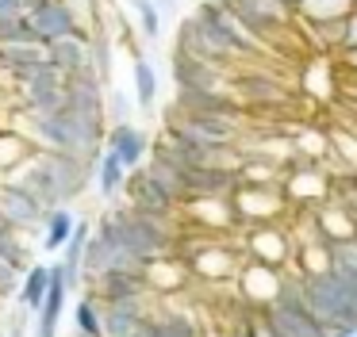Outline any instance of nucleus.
I'll list each match as a JSON object with an SVG mask.
<instances>
[{"label":"nucleus","mask_w":357,"mask_h":337,"mask_svg":"<svg viewBox=\"0 0 357 337\" xmlns=\"http://www.w3.org/2000/svg\"><path fill=\"white\" fill-rule=\"evenodd\" d=\"M261 318L280 337H326V326L307 311L300 291V276H284V288L269 306H261Z\"/></svg>","instance_id":"6"},{"label":"nucleus","mask_w":357,"mask_h":337,"mask_svg":"<svg viewBox=\"0 0 357 337\" xmlns=\"http://www.w3.org/2000/svg\"><path fill=\"white\" fill-rule=\"evenodd\" d=\"M242 23H246L250 35H257L265 46L277 50L280 42H296L300 38V19H296L292 8H284L280 0H223Z\"/></svg>","instance_id":"5"},{"label":"nucleus","mask_w":357,"mask_h":337,"mask_svg":"<svg viewBox=\"0 0 357 337\" xmlns=\"http://www.w3.org/2000/svg\"><path fill=\"white\" fill-rule=\"evenodd\" d=\"M16 180H24L47 207L73 203L93 180V161L73 157L62 150H31V157L16 168Z\"/></svg>","instance_id":"4"},{"label":"nucleus","mask_w":357,"mask_h":337,"mask_svg":"<svg viewBox=\"0 0 357 337\" xmlns=\"http://www.w3.org/2000/svg\"><path fill=\"white\" fill-rule=\"evenodd\" d=\"M96 230L112 237V242L123 249V257L131 265H146L154 257H165V253L177 249V237H181V226L177 219L169 214H150V211H139V207L123 203V207H112L96 219Z\"/></svg>","instance_id":"3"},{"label":"nucleus","mask_w":357,"mask_h":337,"mask_svg":"<svg viewBox=\"0 0 357 337\" xmlns=\"http://www.w3.org/2000/svg\"><path fill=\"white\" fill-rule=\"evenodd\" d=\"M234 283H238V295L246 306H269L273 299L280 295V288H284V272L273 265H261V260H250V265L238 268V276H234Z\"/></svg>","instance_id":"14"},{"label":"nucleus","mask_w":357,"mask_h":337,"mask_svg":"<svg viewBox=\"0 0 357 337\" xmlns=\"http://www.w3.org/2000/svg\"><path fill=\"white\" fill-rule=\"evenodd\" d=\"M104 150L116 153L119 165L131 173V168H139L142 161H146L150 153V134L142 127H135L131 119L127 123H108V130H104Z\"/></svg>","instance_id":"19"},{"label":"nucleus","mask_w":357,"mask_h":337,"mask_svg":"<svg viewBox=\"0 0 357 337\" xmlns=\"http://www.w3.org/2000/svg\"><path fill=\"white\" fill-rule=\"evenodd\" d=\"M0 230H16V226H12L8 219H4V211H0Z\"/></svg>","instance_id":"38"},{"label":"nucleus","mask_w":357,"mask_h":337,"mask_svg":"<svg viewBox=\"0 0 357 337\" xmlns=\"http://www.w3.org/2000/svg\"><path fill=\"white\" fill-rule=\"evenodd\" d=\"M89 58H93V69L108 81L112 77V35L96 23V27H89Z\"/></svg>","instance_id":"33"},{"label":"nucleus","mask_w":357,"mask_h":337,"mask_svg":"<svg viewBox=\"0 0 357 337\" xmlns=\"http://www.w3.org/2000/svg\"><path fill=\"white\" fill-rule=\"evenodd\" d=\"M142 168H146V173L154 176V180L162 184V188L169 191V196L188 199V188H185V168H177L169 157H162V153L150 150V153H146V161H142Z\"/></svg>","instance_id":"28"},{"label":"nucleus","mask_w":357,"mask_h":337,"mask_svg":"<svg viewBox=\"0 0 357 337\" xmlns=\"http://www.w3.org/2000/svg\"><path fill=\"white\" fill-rule=\"evenodd\" d=\"M89 4H96V0H89Z\"/></svg>","instance_id":"41"},{"label":"nucleus","mask_w":357,"mask_h":337,"mask_svg":"<svg viewBox=\"0 0 357 337\" xmlns=\"http://www.w3.org/2000/svg\"><path fill=\"white\" fill-rule=\"evenodd\" d=\"M154 4H158V8H173L177 0H154Z\"/></svg>","instance_id":"39"},{"label":"nucleus","mask_w":357,"mask_h":337,"mask_svg":"<svg viewBox=\"0 0 357 337\" xmlns=\"http://www.w3.org/2000/svg\"><path fill=\"white\" fill-rule=\"evenodd\" d=\"M238 184V165H196L185 168L188 196H231Z\"/></svg>","instance_id":"21"},{"label":"nucleus","mask_w":357,"mask_h":337,"mask_svg":"<svg viewBox=\"0 0 357 337\" xmlns=\"http://www.w3.org/2000/svg\"><path fill=\"white\" fill-rule=\"evenodd\" d=\"M280 4H284V8H292V12H296V15H300V8H303V0H280Z\"/></svg>","instance_id":"37"},{"label":"nucleus","mask_w":357,"mask_h":337,"mask_svg":"<svg viewBox=\"0 0 357 337\" xmlns=\"http://www.w3.org/2000/svg\"><path fill=\"white\" fill-rule=\"evenodd\" d=\"M93 176H96V184H100L104 199H116L119 191H123V184H127V168L119 165V157L108 153V150H100V157L93 161Z\"/></svg>","instance_id":"29"},{"label":"nucleus","mask_w":357,"mask_h":337,"mask_svg":"<svg viewBox=\"0 0 357 337\" xmlns=\"http://www.w3.org/2000/svg\"><path fill=\"white\" fill-rule=\"evenodd\" d=\"M62 88H66V73L47 61L39 73L20 81V104H24V111H35V115L54 111V107H62Z\"/></svg>","instance_id":"16"},{"label":"nucleus","mask_w":357,"mask_h":337,"mask_svg":"<svg viewBox=\"0 0 357 337\" xmlns=\"http://www.w3.org/2000/svg\"><path fill=\"white\" fill-rule=\"evenodd\" d=\"M104 92H108V81H104L96 69H81V73L66 77V88H62V104L70 111L81 115H93V119H104ZM108 123V119H104Z\"/></svg>","instance_id":"15"},{"label":"nucleus","mask_w":357,"mask_h":337,"mask_svg":"<svg viewBox=\"0 0 357 337\" xmlns=\"http://www.w3.org/2000/svg\"><path fill=\"white\" fill-rule=\"evenodd\" d=\"M231 207H234V222H246V226H261V222H277L288 211L284 188L277 184H246L238 180L231 191Z\"/></svg>","instance_id":"7"},{"label":"nucleus","mask_w":357,"mask_h":337,"mask_svg":"<svg viewBox=\"0 0 357 337\" xmlns=\"http://www.w3.org/2000/svg\"><path fill=\"white\" fill-rule=\"evenodd\" d=\"M142 268H146L150 291H158V295H165V291H181V288L188 283V265H185L181 257H173V253L146 260Z\"/></svg>","instance_id":"26"},{"label":"nucleus","mask_w":357,"mask_h":337,"mask_svg":"<svg viewBox=\"0 0 357 337\" xmlns=\"http://www.w3.org/2000/svg\"><path fill=\"white\" fill-rule=\"evenodd\" d=\"M231 88L242 100L246 111H273L288 100V88L277 73H269L265 65H234L231 69Z\"/></svg>","instance_id":"8"},{"label":"nucleus","mask_w":357,"mask_h":337,"mask_svg":"<svg viewBox=\"0 0 357 337\" xmlns=\"http://www.w3.org/2000/svg\"><path fill=\"white\" fill-rule=\"evenodd\" d=\"M16 130L35 146V150H62L73 153V157L96 161L104 150V119H93V115L70 111V107H54V111H20L16 115Z\"/></svg>","instance_id":"2"},{"label":"nucleus","mask_w":357,"mask_h":337,"mask_svg":"<svg viewBox=\"0 0 357 337\" xmlns=\"http://www.w3.org/2000/svg\"><path fill=\"white\" fill-rule=\"evenodd\" d=\"M169 73H173V84L177 88H231V69L227 65H215V61H204V58H192V54L177 50L173 46V58H169Z\"/></svg>","instance_id":"12"},{"label":"nucleus","mask_w":357,"mask_h":337,"mask_svg":"<svg viewBox=\"0 0 357 337\" xmlns=\"http://www.w3.org/2000/svg\"><path fill=\"white\" fill-rule=\"evenodd\" d=\"M73 326H77L81 337H104V303L93 291H85L77 299V306H73Z\"/></svg>","instance_id":"30"},{"label":"nucleus","mask_w":357,"mask_h":337,"mask_svg":"<svg viewBox=\"0 0 357 337\" xmlns=\"http://www.w3.org/2000/svg\"><path fill=\"white\" fill-rule=\"evenodd\" d=\"M135 337H204V329H200V322H196L192 314L165 306V311L150 314L146 326H142Z\"/></svg>","instance_id":"24"},{"label":"nucleus","mask_w":357,"mask_h":337,"mask_svg":"<svg viewBox=\"0 0 357 337\" xmlns=\"http://www.w3.org/2000/svg\"><path fill=\"white\" fill-rule=\"evenodd\" d=\"M89 291H93L100 303H108V299L154 295V291H150V280H146V268H108L104 276H96V280L89 283Z\"/></svg>","instance_id":"20"},{"label":"nucleus","mask_w":357,"mask_h":337,"mask_svg":"<svg viewBox=\"0 0 357 337\" xmlns=\"http://www.w3.org/2000/svg\"><path fill=\"white\" fill-rule=\"evenodd\" d=\"M127 4L139 12V23H142V35L146 38H158L162 35V12H158L154 0H127Z\"/></svg>","instance_id":"35"},{"label":"nucleus","mask_w":357,"mask_h":337,"mask_svg":"<svg viewBox=\"0 0 357 337\" xmlns=\"http://www.w3.org/2000/svg\"><path fill=\"white\" fill-rule=\"evenodd\" d=\"M73 230H77V214L70 211V203L47 207V214H43V249L62 253V245L73 237Z\"/></svg>","instance_id":"27"},{"label":"nucleus","mask_w":357,"mask_h":337,"mask_svg":"<svg viewBox=\"0 0 357 337\" xmlns=\"http://www.w3.org/2000/svg\"><path fill=\"white\" fill-rule=\"evenodd\" d=\"M181 260H185L188 272L200 276V280H234V276H238V249L227 245V242H211V237H204L200 245L185 249Z\"/></svg>","instance_id":"11"},{"label":"nucleus","mask_w":357,"mask_h":337,"mask_svg":"<svg viewBox=\"0 0 357 337\" xmlns=\"http://www.w3.org/2000/svg\"><path fill=\"white\" fill-rule=\"evenodd\" d=\"M47 61L54 69H62L66 77L81 73V69H93V58H89V31L62 35V38H54V42H47Z\"/></svg>","instance_id":"23"},{"label":"nucleus","mask_w":357,"mask_h":337,"mask_svg":"<svg viewBox=\"0 0 357 337\" xmlns=\"http://www.w3.org/2000/svg\"><path fill=\"white\" fill-rule=\"evenodd\" d=\"M24 15H27L35 38H39L43 46L54 42V38H62V35L89 31V23L81 19V12H77V4H73V0H35Z\"/></svg>","instance_id":"9"},{"label":"nucleus","mask_w":357,"mask_h":337,"mask_svg":"<svg viewBox=\"0 0 357 337\" xmlns=\"http://www.w3.org/2000/svg\"><path fill=\"white\" fill-rule=\"evenodd\" d=\"M123 191H127V203H131V207H139V211H150V214H169V219H181V199H177V196H169V191H165L162 184H158V180H154V176H150L142 165L127 173Z\"/></svg>","instance_id":"13"},{"label":"nucleus","mask_w":357,"mask_h":337,"mask_svg":"<svg viewBox=\"0 0 357 337\" xmlns=\"http://www.w3.org/2000/svg\"><path fill=\"white\" fill-rule=\"evenodd\" d=\"M66 280L58 276V268L50 265V288H47V299H43L39 314H35V337H58V322L66 314Z\"/></svg>","instance_id":"25"},{"label":"nucleus","mask_w":357,"mask_h":337,"mask_svg":"<svg viewBox=\"0 0 357 337\" xmlns=\"http://www.w3.org/2000/svg\"><path fill=\"white\" fill-rule=\"evenodd\" d=\"M104 119H108V123H127V119H131V100H127L119 88L104 92Z\"/></svg>","instance_id":"36"},{"label":"nucleus","mask_w":357,"mask_h":337,"mask_svg":"<svg viewBox=\"0 0 357 337\" xmlns=\"http://www.w3.org/2000/svg\"><path fill=\"white\" fill-rule=\"evenodd\" d=\"M131 77H135V96H139V107L142 111H154L158 104V69L150 65V58H135L131 65Z\"/></svg>","instance_id":"32"},{"label":"nucleus","mask_w":357,"mask_h":337,"mask_svg":"<svg viewBox=\"0 0 357 337\" xmlns=\"http://www.w3.org/2000/svg\"><path fill=\"white\" fill-rule=\"evenodd\" d=\"M177 50L204 61H215V65H227V69L242 65V61H261L265 54H277L257 35H250L246 23L223 0H200V8L188 19H181Z\"/></svg>","instance_id":"1"},{"label":"nucleus","mask_w":357,"mask_h":337,"mask_svg":"<svg viewBox=\"0 0 357 337\" xmlns=\"http://www.w3.org/2000/svg\"><path fill=\"white\" fill-rule=\"evenodd\" d=\"M346 337H357V329H354V334H346Z\"/></svg>","instance_id":"40"},{"label":"nucleus","mask_w":357,"mask_h":337,"mask_svg":"<svg viewBox=\"0 0 357 337\" xmlns=\"http://www.w3.org/2000/svg\"><path fill=\"white\" fill-rule=\"evenodd\" d=\"M0 211H4V219H8L12 226L27 234V230L43 226L47 203H43L24 180H16V176H0Z\"/></svg>","instance_id":"10"},{"label":"nucleus","mask_w":357,"mask_h":337,"mask_svg":"<svg viewBox=\"0 0 357 337\" xmlns=\"http://www.w3.org/2000/svg\"><path fill=\"white\" fill-rule=\"evenodd\" d=\"M47 288H50V265H27L24 280H20V299H24V306L31 314H39Z\"/></svg>","instance_id":"31"},{"label":"nucleus","mask_w":357,"mask_h":337,"mask_svg":"<svg viewBox=\"0 0 357 337\" xmlns=\"http://www.w3.org/2000/svg\"><path fill=\"white\" fill-rule=\"evenodd\" d=\"M246 257L261 260V265L284 268L292 260V242L277 222H261V226H246Z\"/></svg>","instance_id":"18"},{"label":"nucleus","mask_w":357,"mask_h":337,"mask_svg":"<svg viewBox=\"0 0 357 337\" xmlns=\"http://www.w3.org/2000/svg\"><path fill=\"white\" fill-rule=\"evenodd\" d=\"M0 65H4V73L20 84L47 65V46L35 42V38L31 42H0Z\"/></svg>","instance_id":"22"},{"label":"nucleus","mask_w":357,"mask_h":337,"mask_svg":"<svg viewBox=\"0 0 357 337\" xmlns=\"http://www.w3.org/2000/svg\"><path fill=\"white\" fill-rule=\"evenodd\" d=\"M354 0H303L300 19H342Z\"/></svg>","instance_id":"34"},{"label":"nucleus","mask_w":357,"mask_h":337,"mask_svg":"<svg viewBox=\"0 0 357 337\" xmlns=\"http://www.w3.org/2000/svg\"><path fill=\"white\" fill-rule=\"evenodd\" d=\"M154 295H135V299H108L104 303V337H135L146 318L154 314L150 306Z\"/></svg>","instance_id":"17"},{"label":"nucleus","mask_w":357,"mask_h":337,"mask_svg":"<svg viewBox=\"0 0 357 337\" xmlns=\"http://www.w3.org/2000/svg\"><path fill=\"white\" fill-rule=\"evenodd\" d=\"M273 337H280V334H273Z\"/></svg>","instance_id":"42"}]
</instances>
